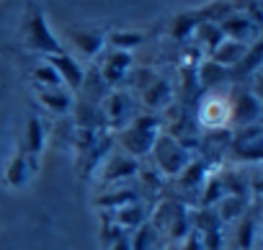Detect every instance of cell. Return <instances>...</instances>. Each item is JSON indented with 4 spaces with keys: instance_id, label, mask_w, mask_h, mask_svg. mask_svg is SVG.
<instances>
[{
    "instance_id": "6da1fadb",
    "label": "cell",
    "mask_w": 263,
    "mask_h": 250,
    "mask_svg": "<svg viewBox=\"0 0 263 250\" xmlns=\"http://www.w3.org/2000/svg\"><path fill=\"white\" fill-rule=\"evenodd\" d=\"M26 42H29L31 49H39L47 57L49 54H57V52H65L62 44L52 36V31H49L42 11H36V8H31L29 11V18H26Z\"/></svg>"
},
{
    "instance_id": "7a4b0ae2",
    "label": "cell",
    "mask_w": 263,
    "mask_h": 250,
    "mask_svg": "<svg viewBox=\"0 0 263 250\" xmlns=\"http://www.w3.org/2000/svg\"><path fill=\"white\" fill-rule=\"evenodd\" d=\"M199 121L206 129H222L232 121V101L222 93H206L199 108Z\"/></svg>"
},
{
    "instance_id": "3957f363",
    "label": "cell",
    "mask_w": 263,
    "mask_h": 250,
    "mask_svg": "<svg viewBox=\"0 0 263 250\" xmlns=\"http://www.w3.org/2000/svg\"><path fill=\"white\" fill-rule=\"evenodd\" d=\"M217 26H219L222 34H227V39L240 42V44H248L250 39L258 36V24H253V18H248V13H237V11H232V13L224 16Z\"/></svg>"
},
{
    "instance_id": "277c9868",
    "label": "cell",
    "mask_w": 263,
    "mask_h": 250,
    "mask_svg": "<svg viewBox=\"0 0 263 250\" xmlns=\"http://www.w3.org/2000/svg\"><path fill=\"white\" fill-rule=\"evenodd\" d=\"M47 65H52V67L57 70V75L62 78V83H65V85L75 88V85H80V83H83V70H80V67H78V62H75L72 57H67L65 52L49 54V57H47Z\"/></svg>"
},
{
    "instance_id": "5b68a950",
    "label": "cell",
    "mask_w": 263,
    "mask_h": 250,
    "mask_svg": "<svg viewBox=\"0 0 263 250\" xmlns=\"http://www.w3.org/2000/svg\"><path fill=\"white\" fill-rule=\"evenodd\" d=\"M129 65H132V54L129 52H119V49L111 52L106 65L101 67V80L108 83V85H116L124 78V72L129 70Z\"/></svg>"
},
{
    "instance_id": "8992f818",
    "label": "cell",
    "mask_w": 263,
    "mask_h": 250,
    "mask_svg": "<svg viewBox=\"0 0 263 250\" xmlns=\"http://www.w3.org/2000/svg\"><path fill=\"white\" fill-rule=\"evenodd\" d=\"M36 98L47 108H52L57 113H62V111H67L72 106V93L65 85H57V88H42V85H36Z\"/></svg>"
},
{
    "instance_id": "52a82bcc",
    "label": "cell",
    "mask_w": 263,
    "mask_h": 250,
    "mask_svg": "<svg viewBox=\"0 0 263 250\" xmlns=\"http://www.w3.org/2000/svg\"><path fill=\"white\" fill-rule=\"evenodd\" d=\"M245 54H248V47L240 42H232V39H224L214 47V62L219 67H235Z\"/></svg>"
},
{
    "instance_id": "ba28073f",
    "label": "cell",
    "mask_w": 263,
    "mask_h": 250,
    "mask_svg": "<svg viewBox=\"0 0 263 250\" xmlns=\"http://www.w3.org/2000/svg\"><path fill=\"white\" fill-rule=\"evenodd\" d=\"M142 101H145V106H150V108H158V106H165L171 98H173V90H171V85L165 83V80H158V78H153L145 88H142Z\"/></svg>"
},
{
    "instance_id": "9c48e42d",
    "label": "cell",
    "mask_w": 263,
    "mask_h": 250,
    "mask_svg": "<svg viewBox=\"0 0 263 250\" xmlns=\"http://www.w3.org/2000/svg\"><path fill=\"white\" fill-rule=\"evenodd\" d=\"M72 42L78 47V52H83L85 57H96L101 49H103V34L93 31V29H80V31H72Z\"/></svg>"
},
{
    "instance_id": "30bf717a",
    "label": "cell",
    "mask_w": 263,
    "mask_h": 250,
    "mask_svg": "<svg viewBox=\"0 0 263 250\" xmlns=\"http://www.w3.org/2000/svg\"><path fill=\"white\" fill-rule=\"evenodd\" d=\"M142 39H145V36L137 34V31H111L108 36H103V42H108V44H111L114 49H119V52H129L132 47H137Z\"/></svg>"
},
{
    "instance_id": "8fae6325",
    "label": "cell",
    "mask_w": 263,
    "mask_h": 250,
    "mask_svg": "<svg viewBox=\"0 0 263 250\" xmlns=\"http://www.w3.org/2000/svg\"><path fill=\"white\" fill-rule=\"evenodd\" d=\"M44 145V132H42V121L39 119H29V150L31 152H39Z\"/></svg>"
},
{
    "instance_id": "7c38bea8",
    "label": "cell",
    "mask_w": 263,
    "mask_h": 250,
    "mask_svg": "<svg viewBox=\"0 0 263 250\" xmlns=\"http://www.w3.org/2000/svg\"><path fill=\"white\" fill-rule=\"evenodd\" d=\"M253 3H258V0H230L232 11H237V8H248V6H253Z\"/></svg>"
}]
</instances>
